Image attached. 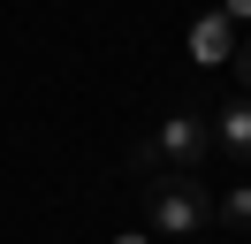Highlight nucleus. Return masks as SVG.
I'll list each match as a JSON object with an SVG mask.
<instances>
[{"instance_id": "obj_1", "label": "nucleus", "mask_w": 251, "mask_h": 244, "mask_svg": "<svg viewBox=\"0 0 251 244\" xmlns=\"http://www.w3.org/2000/svg\"><path fill=\"white\" fill-rule=\"evenodd\" d=\"M137 206H145V221H152V237H198V229L213 221V191L198 183V168H160V176H145Z\"/></svg>"}, {"instance_id": "obj_5", "label": "nucleus", "mask_w": 251, "mask_h": 244, "mask_svg": "<svg viewBox=\"0 0 251 244\" xmlns=\"http://www.w3.org/2000/svg\"><path fill=\"white\" fill-rule=\"evenodd\" d=\"M213 221L251 229V183H236V191H213Z\"/></svg>"}, {"instance_id": "obj_7", "label": "nucleus", "mask_w": 251, "mask_h": 244, "mask_svg": "<svg viewBox=\"0 0 251 244\" xmlns=\"http://www.w3.org/2000/svg\"><path fill=\"white\" fill-rule=\"evenodd\" d=\"M228 15H236V23H251V0H228Z\"/></svg>"}, {"instance_id": "obj_6", "label": "nucleus", "mask_w": 251, "mask_h": 244, "mask_svg": "<svg viewBox=\"0 0 251 244\" xmlns=\"http://www.w3.org/2000/svg\"><path fill=\"white\" fill-rule=\"evenodd\" d=\"M236 76H244V92H251V46H244V54H236Z\"/></svg>"}, {"instance_id": "obj_8", "label": "nucleus", "mask_w": 251, "mask_h": 244, "mask_svg": "<svg viewBox=\"0 0 251 244\" xmlns=\"http://www.w3.org/2000/svg\"><path fill=\"white\" fill-rule=\"evenodd\" d=\"M114 244H152V237H137V229H129V237H114Z\"/></svg>"}, {"instance_id": "obj_2", "label": "nucleus", "mask_w": 251, "mask_h": 244, "mask_svg": "<svg viewBox=\"0 0 251 244\" xmlns=\"http://www.w3.org/2000/svg\"><path fill=\"white\" fill-rule=\"evenodd\" d=\"M152 152H160V168H198L205 152H213V122H198V115H168L152 130Z\"/></svg>"}, {"instance_id": "obj_3", "label": "nucleus", "mask_w": 251, "mask_h": 244, "mask_svg": "<svg viewBox=\"0 0 251 244\" xmlns=\"http://www.w3.org/2000/svg\"><path fill=\"white\" fill-rule=\"evenodd\" d=\"M228 54H236V15H228V8L198 15V23H190V61L213 69V61H228Z\"/></svg>"}, {"instance_id": "obj_4", "label": "nucleus", "mask_w": 251, "mask_h": 244, "mask_svg": "<svg viewBox=\"0 0 251 244\" xmlns=\"http://www.w3.org/2000/svg\"><path fill=\"white\" fill-rule=\"evenodd\" d=\"M213 145H221V152H236V160H251V92L221 107V122H213Z\"/></svg>"}]
</instances>
